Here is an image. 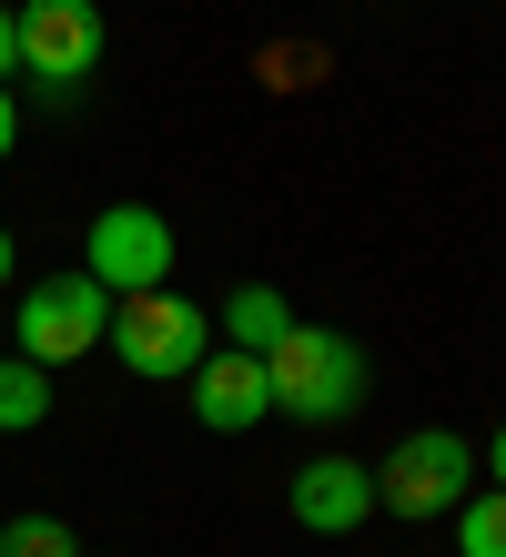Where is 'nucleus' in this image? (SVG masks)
Instances as JSON below:
<instances>
[{"label":"nucleus","mask_w":506,"mask_h":557,"mask_svg":"<svg viewBox=\"0 0 506 557\" xmlns=\"http://www.w3.org/2000/svg\"><path fill=\"white\" fill-rule=\"evenodd\" d=\"M11 30H21V72L51 91H72L91 82V61H101V0H11Z\"/></svg>","instance_id":"5"},{"label":"nucleus","mask_w":506,"mask_h":557,"mask_svg":"<svg viewBox=\"0 0 506 557\" xmlns=\"http://www.w3.org/2000/svg\"><path fill=\"white\" fill-rule=\"evenodd\" d=\"M486 476L506 486V425H496V436H486Z\"/></svg>","instance_id":"15"},{"label":"nucleus","mask_w":506,"mask_h":557,"mask_svg":"<svg viewBox=\"0 0 506 557\" xmlns=\"http://www.w3.org/2000/svg\"><path fill=\"white\" fill-rule=\"evenodd\" d=\"M0 557H82V547H72V528H61L51 507H21L11 528H0Z\"/></svg>","instance_id":"12"},{"label":"nucleus","mask_w":506,"mask_h":557,"mask_svg":"<svg viewBox=\"0 0 506 557\" xmlns=\"http://www.w3.org/2000/svg\"><path fill=\"white\" fill-rule=\"evenodd\" d=\"M466 476H477V446H466L456 425H416V436H395V456L375 467V507L405 517V528H425V517H456Z\"/></svg>","instance_id":"3"},{"label":"nucleus","mask_w":506,"mask_h":557,"mask_svg":"<svg viewBox=\"0 0 506 557\" xmlns=\"http://www.w3.org/2000/svg\"><path fill=\"white\" fill-rule=\"evenodd\" d=\"M101 324H112V284H91L82 264L72 274H41V284H21L11 355H30V366H72V355L101 345Z\"/></svg>","instance_id":"4"},{"label":"nucleus","mask_w":506,"mask_h":557,"mask_svg":"<svg viewBox=\"0 0 506 557\" xmlns=\"http://www.w3.org/2000/svg\"><path fill=\"white\" fill-rule=\"evenodd\" d=\"M41 416H51V366H30V355H0V436H30Z\"/></svg>","instance_id":"10"},{"label":"nucleus","mask_w":506,"mask_h":557,"mask_svg":"<svg viewBox=\"0 0 506 557\" xmlns=\"http://www.w3.org/2000/svg\"><path fill=\"white\" fill-rule=\"evenodd\" d=\"M456 547H466V557H506V486L456 497Z\"/></svg>","instance_id":"11"},{"label":"nucleus","mask_w":506,"mask_h":557,"mask_svg":"<svg viewBox=\"0 0 506 557\" xmlns=\"http://www.w3.org/2000/svg\"><path fill=\"white\" fill-rule=\"evenodd\" d=\"M82 274L112 284V294H143V284H173V223L152 203H101L91 234H82Z\"/></svg>","instance_id":"6"},{"label":"nucleus","mask_w":506,"mask_h":557,"mask_svg":"<svg viewBox=\"0 0 506 557\" xmlns=\"http://www.w3.org/2000/svg\"><path fill=\"white\" fill-rule=\"evenodd\" d=\"M21 72V30H11V0H0V82Z\"/></svg>","instance_id":"13"},{"label":"nucleus","mask_w":506,"mask_h":557,"mask_svg":"<svg viewBox=\"0 0 506 557\" xmlns=\"http://www.w3.org/2000/svg\"><path fill=\"white\" fill-rule=\"evenodd\" d=\"M284 324H294V305H284L274 284H233V294H223V345H244V355H263V345L284 335Z\"/></svg>","instance_id":"9"},{"label":"nucleus","mask_w":506,"mask_h":557,"mask_svg":"<svg viewBox=\"0 0 506 557\" xmlns=\"http://www.w3.org/2000/svg\"><path fill=\"white\" fill-rule=\"evenodd\" d=\"M11 143H21V102H11V82H0V162H11Z\"/></svg>","instance_id":"14"},{"label":"nucleus","mask_w":506,"mask_h":557,"mask_svg":"<svg viewBox=\"0 0 506 557\" xmlns=\"http://www.w3.org/2000/svg\"><path fill=\"white\" fill-rule=\"evenodd\" d=\"M101 345H112L143 385H162V375H193L202 355H213V314H202L193 294H173V284H143V294H112Z\"/></svg>","instance_id":"2"},{"label":"nucleus","mask_w":506,"mask_h":557,"mask_svg":"<svg viewBox=\"0 0 506 557\" xmlns=\"http://www.w3.org/2000/svg\"><path fill=\"white\" fill-rule=\"evenodd\" d=\"M274 416V375H263V355L223 345L193 366V425H213V436H254V425Z\"/></svg>","instance_id":"8"},{"label":"nucleus","mask_w":506,"mask_h":557,"mask_svg":"<svg viewBox=\"0 0 506 557\" xmlns=\"http://www.w3.org/2000/svg\"><path fill=\"white\" fill-rule=\"evenodd\" d=\"M284 507H294L304 537H355L365 517H375V467H355V456H314V467H294Z\"/></svg>","instance_id":"7"},{"label":"nucleus","mask_w":506,"mask_h":557,"mask_svg":"<svg viewBox=\"0 0 506 557\" xmlns=\"http://www.w3.org/2000/svg\"><path fill=\"white\" fill-rule=\"evenodd\" d=\"M21 274V244H11V223H0V284H11Z\"/></svg>","instance_id":"16"},{"label":"nucleus","mask_w":506,"mask_h":557,"mask_svg":"<svg viewBox=\"0 0 506 557\" xmlns=\"http://www.w3.org/2000/svg\"><path fill=\"white\" fill-rule=\"evenodd\" d=\"M263 375H274V416H304V425H345L365 406V345L334 335V324H284L274 345H263Z\"/></svg>","instance_id":"1"}]
</instances>
